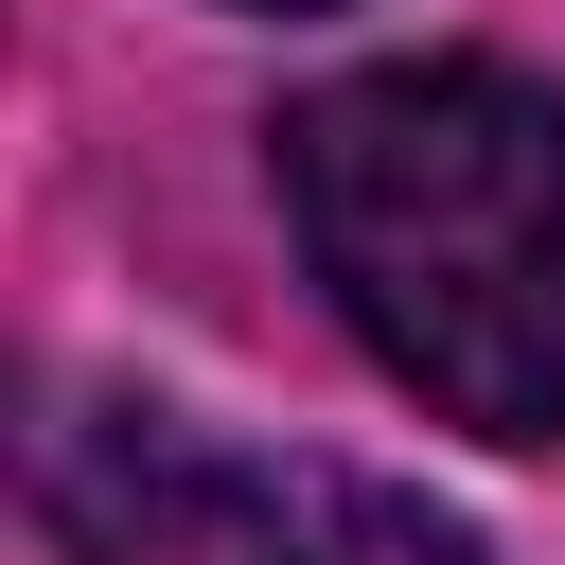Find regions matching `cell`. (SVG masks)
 Wrapping results in <instances>:
<instances>
[{
	"mask_svg": "<svg viewBox=\"0 0 565 565\" xmlns=\"http://www.w3.org/2000/svg\"><path fill=\"white\" fill-rule=\"evenodd\" d=\"M335 318L477 441H565V106L494 53L353 71L282 124Z\"/></svg>",
	"mask_w": 565,
	"mask_h": 565,
	"instance_id": "cell-1",
	"label": "cell"
},
{
	"mask_svg": "<svg viewBox=\"0 0 565 565\" xmlns=\"http://www.w3.org/2000/svg\"><path fill=\"white\" fill-rule=\"evenodd\" d=\"M35 494L71 565H477L424 494L335 459H212L177 406H71Z\"/></svg>",
	"mask_w": 565,
	"mask_h": 565,
	"instance_id": "cell-2",
	"label": "cell"
},
{
	"mask_svg": "<svg viewBox=\"0 0 565 565\" xmlns=\"http://www.w3.org/2000/svg\"><path fill=\"white\" fill-rule=\"evenodd\" d=\"M265 18H318V0H265Z\"/></svg>",
	"mask_w": 565,
	"mask_h": 565,
	"instance_id": "cell-3",
	"label": "cell"
}]
</instances>
